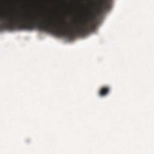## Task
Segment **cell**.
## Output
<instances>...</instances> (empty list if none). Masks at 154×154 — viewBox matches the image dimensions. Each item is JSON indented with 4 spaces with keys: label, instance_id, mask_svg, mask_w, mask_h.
Wrapping results in <instances>:
<instances>
[{
    "label": "cell",
    "instance_id": "6da1fadb",
    "mask_svg": "<svg viewBox=\"0 0 154 154\" xmlns=\"http://www.w3.org/2000/svg\"><path fill=\"white\" fill-rule=\"evenodd\" d=\"M112 5L87 0H1V31H35L66 42L99 29Z\"/></svg>",
    "mask_w": 154,
    "mask_h": 154
}]
</instances>
